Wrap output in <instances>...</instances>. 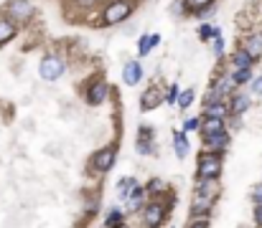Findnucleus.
Instances as JSON below:
<instances>
[{"label":"nucleus","mask_w":262,"mask_h":228,"mask_svg":"<svg viewBox=\"0 0 262 228\" xmlns=\"http://www.w3.org/2000/svg\"><path fill=\"white\" fill-rule=\"evenodd\" d=\"M138 188V182H135V177H122L120 182H117V193H120V198L122 200H127L130 195H133V190Z\"/></svg>","instance_id":"obj_14"},{"label":"nucleus","mask_w":262,"mask_h":228,"mask_svg":"<svg viewBox=\"0 0 262 228\" xmlns=\"http://www.w3.org/2000/svg\"><path fill=\"white\" fill-rule=\"evenodd\" d=\"M138 152H140V155H150V152H153V145H150V140L145 142L143 137H140V140H138Z\"/></svg>","instance_id":"obj_27"},{"label":"nucleus","mask_w":262,"mask_h":228,"mask_svg":"<svg viewBox=\"0 0 262 228\" xmlns=\"http://www.w3.org/2000/svg\"><path fill=\"white\" fill-rule=\"evenodd\" d=\"M97 0H79V5H94Z\"/></svg>","instance_id":"obj_37"},{"label":"nucleus","mask_w":262,"mask_h":228,"mask_svg":"<svg viewBox=\"0 0 262 228\" xmlns=\"http://www.w3.org/2000/svg\"><path fill=\"white\" fill-rule=\"evenodd\" d=\"M227 112H229V107H227V104H222V102L206 104V117H224Z\"/></svg>","instance_id":"obj_18"},{"label":"nucleus","mask_w":262,"mask_h":228,"mask_svg":"<svg viewBox=\"0 0 262 228\" xmlns=\"http://www.w3.org/2000/svg\"><path fill=\"white\" fill-rule=\"evenodd\" d=\"M204 145H206V150H211V152L227 150V145H229V132L224 129V132H216V134H206V137H204Z\"/></svg>","instance_id":"obj_5"},{"label":"nucleus","mask_w":262,"mask_h":228,"mask_svg":"<svg viewBox=\"0 0 262 228\" xmlns=\"http://www.w3.org/2000/svg\"><path fill=\"white\" fill-rule=\"evenodd\" d=\"M104 99H107V84H102V81H99V84H94L89 91H87V102L94 104V107H97V104H102Z\"/></svg>","instance_id":"obj_9"},{"label":"nucleus","mask_w":262,"mask_h":228,"mask_svg":"<svg viewBox=\"0 0 262 228\" xmlns=\"http://www.w3.org/2000/svg\"><path fill=\"white\" fill-rule=\"evenodd\" d=\"M127 15H130V5L125 3V0H117V3H112L104 10V23L107 26H115V23H122Z\"/></svg>","instance_id":"obj_3"},{"label":"nucleus","mask_w":262,"mask_h":228,"mask_svg":"<svg viewBox=\"0 0 262 228\" xmlns=\"http://www.w3.org/2000/svg\"><path fill=\"white\" fill-rule=\"evenodd\" d=\"M143 195H145V190H143V188H135L133 195L127 198V200H130V208H138V205L143 203Z\"/></svg>","instance_id":"obj_22"},{"label":"nucleus","mask_w":262,"mask_h":228,"mask_svg":"<svg viewBox=\"0 0 262 228\" xmlns=\"http://www.w3.org/2000/svg\"><path fill=\"white\" fill-rule=\"evenodd\" d=\"M247 51H250L255 58L262 54V36H252V38L247 41Z\"/></svg>","instance_id":"obj_19"},{"label":"nucleus","mask_w":262,"mask_h":228,"mask_svg":"<svg viewBox=\"0 0 262 228\" xmlns=\"http://www.w3.org/2000/svg\"><path fill=\"white\" fill-rule=\"evenodd\" d=\"M211 0H188V5H193V8H201V5H209Z\"/></svg>","instance_id":"obj_35"},{"label":"nucleus","mask_w":262,"mask_h":228,"mask_svg":"<svg viewBox=\"0 0 262 228\" xmlns=\"http://www.w3.org/2000/svg\"><path fill=\"white\" fill-rule=\"evenodd\" d=\"M252 91H255V94H262V76L252 81Z\"/></svg>","instance_id":"obj_33"},{"label":"nucleus","mask_w":262,"mask_h":228,"mask_svg":"<svg viewBox=\"0 0 262 228\" xmlns=\"http://www.w3.org/2000/svg\"><path fill=\"white\" fill-rule=\"evenodd\" d=\"M199 36H201L204 41H209V38H216V36H219V28H216V26H206V23H204V26L199 28Z\"/></svg>","instance_id":"obj_21"},{"label":"nucleus","mask_w":262,"mask_h":228,"mask_svg":"<svg viewBox=\"0 0 262 228\" xmlns=\"http://www.w3.org/2000/svg\"><path fill=\"white\" fill-rule=\"evenodd\" d=\"M199 119H186V124H183V132H193V129H199Z\"/></svg>","instance_id":"obj_30"},{"label":"nucleus","mask_w":262,"mask_h":228,"mask_svg":"<svg viewBox=\"0 0 262 228\" xmlns=\"http://www.w3.org/2000/svg\"><path fill=\"white\" fill-rule=\"evenodd\" d=\"M143 218H145V223L148 226H158L163 218H166V205L163 203H150V205H145L143 208Z\"/></svg>","instance_id":"obj_7"},{"label":"nucleus","mask_w":262,"mask_h":228,"mask_svg":"<svg viewBox=\"0 0 262 228\" xmlns=\"http://www.w3.org/2000/svg\"><path fill=\"white\" fill-rule=\"evenodd\" d=\"M209 223V218H193L191 221V226H206Z\"/></svg>","instance_id":"obj_36"},{"label":"nucleus","mask_w":262,"mask_h":228,"mask_svg":"<svg viewBox=\"0 0 262 228\" xmlns=\"http://www.w3.org/2000/svg\"><path fill=\"white\" fill-rule=\"evenodd\" d=\"M191 102H193V91H191V89H188V91H181V97H178V104L186 109Z\"/></svg>","instance_id":"obj_25"},{"label":"nucleus","mask_w":262,"mask_h":228,"mask_svg":"<svg viewBox=\"0 0 262 228\" xmlns=\"http://www.w3.org/2000/svg\"><path fill=\"white\" fill-rule=\"evenodd\" d=\"M252 61H255V56L245 49V51H237L234 56H232V63L237 66V68H252Z\"/></svg>","instance_id":"obj_15"},{"label":"nucleus","mask_w":262,"mask_h":228,"mask_svg":"<svg viewBox=\"0 0 262 228\" xmlns=\"http://www.w3.org/2000/svg\"><path fill=\"white\" fill-rule=\"evenodd\" d=\"M247 109H250V97L247 94H234L232 97V102H229V112L232 114H237V117H239V114L247 112Z\"/></svg>","instance_id":"obj_10"},{"label":"nucleus","mask_w":262,"mask_h":228,"mask_svg":"<svg viewBox=\"0 0 262 228\" xmlns=\"http://www.w3.org/2000/svg\"><path fill=\"white\" fill-rule=\"evenodd\" d=\"M252 79V71H250V68H237V71L232 74V81L234 84H247Z\"/></svg>","instance_id":"obj_20"},{"label":"nucleus","mask_w":262,"mask_h":228,"mask_svg":"<svg viewBox=\"0 0 262 228\" xmlns=\"http://www.w3.org/2000/svg\"><path fill=\"white\" fill-rule=\"evenodd\" d=\"M158 190H166V185H163L161 180H150L148 182V193H158Z\"/></svg>","instance_id":"obj_28"},{"label":"nucleus","mask_w":262,"mask_h":228,"mask_svg":"<svg viewBox=\"0 0 262 228\" xmlns=\"http://www.w3.org/2000/svg\"><path fill=\"white\" fill-rule=\"evenodd\" d=\"M161 99H163V97H161L158 89H148L145 94H143V99H140V107H143V109H156V107L161 104Z\"/></svg>","instance_id":"obj_11"},{"label":"nucleus","mask_w":262,"mask_h":228,"mask_svg":"<svg viewBox=\"0 0 262 228\" xmlns=\"http://www.w3.org/2000/svg\"><path fill=\"white\" fill-rule=\"evenodd\" d=\"M173 145H176V155H178V157H186V155L191 152V145H188V140H186V132H183V129L173 134Z\"/></svg>","instance_id":"obj_13"},{"label":"nucleus","mask_w":262,"mask_h":228,"mask_svg":"<svg viewBox=\"0 0 262 228\" xmlns=\"http://www.w3.org/2000/svg\"><path fill=\"white\" fill-rule=\"evenodd\" d=\"M255 223H257V226H262V203L255 208Z\"/></svg>","instance_id":"obj_34"},{"label":"nucleus","mask_w":262,"mask_h":228,"mask_svg":"<svg viewBox=\"0 0 262 228\" xmlns=\"http://www.w3.org/2000/svg\"><path fill=\"white\" fill-rule=\"evenodd\" d=\"M252 200H255V205H260V203H262V182L252 188Z\"/></svg>","instance_id":"obj_29"},{"label":"nucleus","mask_w":262,"mask_h":228,"mask_svg":"<svg viewBox=\"0 0 262 228\" xmlns=\"http://www.w3.org/2000/svg\"><path fill=\"white\" fill-rule=\"evenodd\" d=\"M178 97H181V89H178L176 84H171V89H168V94H166V102H168V104H173V102H176Z\"/></svg>","instance_id":"obj_23"},{"label":"nucleus","mask_w":262,"mask_h":228,"mask_svg":"<svg viewBox=\"0 0 262 228\" xmlns=\"http://www.w3.org/2000/svg\"><path fill=\"white\" fill-rule=\"evenodd\" d=\"M15 36V26L13 20H0V43H5Z\"/></svg>","instance_id":"obj_16"},{"label":"nucleus","mask_w":262,"mask_h":228,"mask_svg":"<svg viewBox=\"0 0 262 228\" xmlns=\"http://www.w3.org/2000/svg\"><path fill=\"white\" fill-rule=\"evenodd\" d=\"M31 13H33V5L28 0H10L8 3V15L15 18V20H28Z\"/></svg>","instance_id":"obj_4"},{"label":"nucleus","mask_w":262,"mask_h":228,"mask_svg":"<svg viewBox=\"0 0 262 228\" xmlns=\"http://www.w3.org/2000/svg\"><path fill=\"white\" fill-rule=\"evenodd\" d=\"M112 163H115V147H104V150H99V152L94 155V160H92L94 170H99V172L110 170Z\"/></svg>","instance_id":"obj_6"},{"label":"nucleus","mask_w":262,"mask_h":228,"mask_svg":"<svg viewBox=\"0 0 262 228\" xmlns=\"http://www.w3.org/2000/svg\"><path fill=\"white\" fill-rule=\"evenodd\" d=\"M186 5H188V0H176V3L171 5V13H173V15H183V13H186V10H183Z\"/></svg>","instance_id":"obj_24"},{"label":"nucleus","mask_w":262,"mask_h":228,"mask_svg":"<svg viewBox=\"0 0 262 228\" xmlns=\"http://www.w3.org/2000/svg\"><path fill=\"white\" fill-rule=\"evenodd\" d=\"M204 134H216V132H224V117H206L201 122Z\"/></svg>","instance_id":"obj_12"},{"label":"nucleus","mask_w":262,"mask_h":228,"mask_svg":"<svg viewBox=\"0 0 262 228\" xmlns=\"http://www.w3.org/2000/svg\"><path fill=\"white\" fill-rule=\"evenodd\" d=\"M104 223H107V226H117V223H122V213H120V211H110V216H107Z\"/></svg>","instance_id":"obj_26"},{"label":"nucleus","mask_w":262,"mask_h":228,"mask_svg":"<svg viewBox=\"0 0 262 228\" xmlns=\"http://www.w3.org/2000/svg\"><path fill=\"white\" fill-rule=\"evenodd\" d=\"M61 74H64V61H61V58L49 56V58H43V61H41V79L56 81Z\"/></svg>","instance_id":"obj_2"},{"label":"nucleus","mask_w":262,"mask_h":228,"mask_svg":"<svg viewBox=\"0 0 262 228\" xmlns=\"http://www.w3.org/2000/svg\"><path fill=\"white\" fill-rule=\"evenodd\" d=\"M158 43H161V38H158V36H150V38H148V36H143V38H140V49H138V54H140V56H148V54H150V49H153V46H158Z\"/></svg>","instance_id":"obj_17"},{"label":"nucleus","mask_w":262,"mask_h":228,"mask_svg":"<svg viewBox=\"0 0 262 228\" xmlns=\"http://www.w3.org/2000/svg\"><path fill=\"white\" fill-rule=\"evenodd\" d=\"M222 51H224V41L216 36V38H214V54H216V56H222Z\"/></svg>","instance_id":"obj_31"},{"label":"nucleus","mask_w":262,"mask_h":228,"mask_svg":"<svg viewBox=\"0 0 262 228\" xmlns=\"http://www.w3.org/2000/svg\"><path fill=\"white\" fill-rule=\"evenodd\" d=\"M222 172V157L219 152H206L199 160V177H219Z\"/></svg>","instance_id":"obj_1"},{"label":"nucleus","mask_w":262,"mask_h":228,"mask_svg":"<svg viewBox=\"0 0 262 228\" xmlns=\"http://www.w3.org/2000/svg\"><path fill=\"white\" fill-rule=\"evenodd\" d=\"M140 137L143 140H153V129L150 127H140Z\"/></svg>","instance_id":"obj_32"},{"label":"nucleus","mask_w":262,"mask_h":228,"mask_svg":"<svg viewBox=\"0 0 262 228\" xmlns=\"http://www.w3.org/2000/svg\"><path fill=\"white\" fill-rule=\"evenodd\" d=\"M122 79H125V84H127V86H135V84L143 79V68H140V63H138V61H130V63L125 66Z\"/></svg>","instance_id":"obj_8"}]
</instances>
